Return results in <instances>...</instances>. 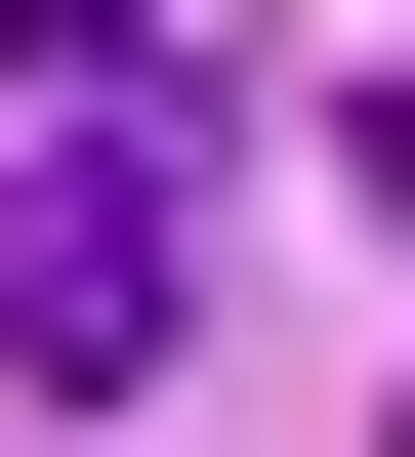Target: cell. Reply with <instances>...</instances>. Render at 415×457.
<instances>
[{"mask_svg":"<svg viewBox=\"0 0 415 457\" xmlns=\"http://www.w3.org/2000/svg\"><path fill=\"white\" fill-rule=\"evenodd\" d=\"M0 333H42V374H125V333H166V208H125V167H42V208H0Z\"/></svg>","mask_w":415,"mask_h":457,"instance_id":"obj_1","label":"cell"},{"mask_svg":"<svg viewBox=\"0 0 415 457\" xmlns=\"http://www.w3.org/2000/svg\"><path fill=\"white\" fill-rule=\"evenodd\" d=\"M0 125H125V0H0Z\"/></svg>","mask_w":415,"mask_h":457,"instance_id":"obj_2","label":"cell"}]
</instances>
